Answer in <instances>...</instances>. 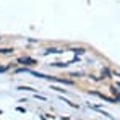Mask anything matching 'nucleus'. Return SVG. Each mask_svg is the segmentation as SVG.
I'll list each match as a JSON object with an SVG mask.
<instances>
[{"label":"nucleus","instance_id":"obj_3","mask_svg":"<svg viewBox=\"0 0 120 120\" xmlns=\"http://www.w3.org/2000/svg\"><path fill=\"white\" fill-rule=\"evenodd\" d=\"M73 52H75V54H83L84 50H83V49H73Z\"/></svg>","mask_w":120,"mask_h":120},{"label":"nucleus","instance_id":"obj_1","mask_svg":"<svg viewBox=\"0 0 120 120\" xmlns=\"http://www.w3.org/2000/svg\"><path fill=\"white\" fill-rule=\"evenodd\" d=\"M18 62H20V63H23V65H34V63H36V60L28 59V57H21Z\"/></svg>","mask_w":120,"mask_h":120},{"label":"nucleus","instance_id":"obj_4","mask_svg":"<svg viewBox=\"0 0 120 120\" xmlns=\"http://www.w3.org/2000/svg\"><path fill=\"white\" fill-rule=\"evenodd\" d=\"M117 99H119V101H120V96H119V98H117Z\"/></svg>","mask_w":120,"mask_h":120},{"label":"nucleus","instance_id":"obj_2","mask_svg":"<svg viewBox=\"0 0 120 120\" xmlns=\"http://www.w3.org/2000/svg\"><path fill=\"white\" fill-rule=\"evenodd\" d=\"M59 52H62V50H59V49H54V47L45 50V54H59Z\"/></svg>","mask_w":120,"mask_h":120}]
</instances>
